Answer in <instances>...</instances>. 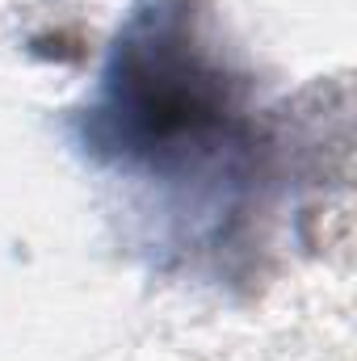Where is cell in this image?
I'll return each mask as SVG.
<instances>
[{"label": "cell", "instance_id": "6da1fadb", "mask_svg": "<svg viewBox=\"0 0 357 361\" xmlns=\"http://www.w3.org/2000/svg\"><path fill=\"white\" fill-rule=\"evenodd\" d=\"M198 21V0H147L131 17L85 114L92 156L152 180H198L214 164L240 180L257 160L248 85L227 72Z\"/></svg>", "mask_w": 357, "mask_h": 361}]
</instances>
